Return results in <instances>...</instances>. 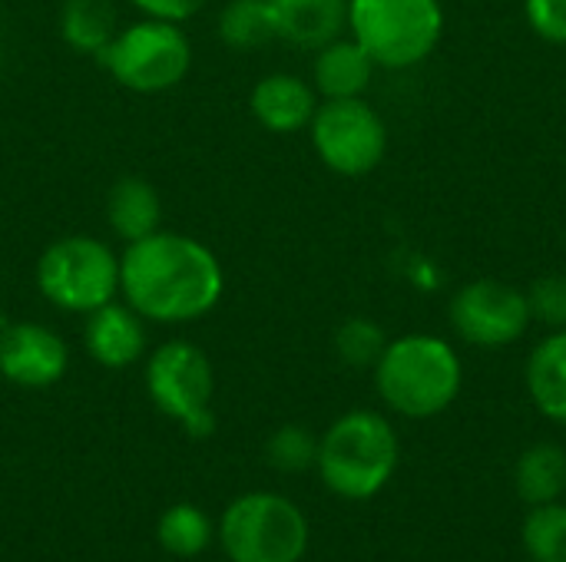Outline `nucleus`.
<instances>
[{
	"instance_id": "19",
	"label": "nucleus",
	"mask_w": 566,
	"mask_h": 562,
	"mask_svg": "<svg viewBox=\"0 0 566 562\" xmlns=\"http://www.w3.org/2000/svg\"><path fill=\"white\" fill-rule=\"evenodd\" d=\"M119 30L113 0H63L60 36L70 50L96 56Z\"/></svg>"
},
{
	"instance_id": "27",
	"label": "nucleus",
	"mask_w": 566,
	"mask_h": 562,
	"mask_svg": "<svg viewBox=\"0 0 566 562\" xmlns=\"http://www.w3.org/2000/svg\"><path fill=\"white\" fill-rule=\"evenodd\" d=\"M143 17H156V20H172L182 23L189 17H196L209 0H129Z\"/></svg>"
},
{
	"instance_id": "24",
	"label": "nucleus",
	"mask_w": 566,
	"mask_h": 562,
	"mask_svg": "<svg viewBox=\"0 0 566 562\" xmlns=\"http://www.w3.org/2000/svg\"><path fill=\"white\" fill-rule=\"evenodd\" d=\"M269 460L282 474H302L318 460V437L302 424H285L269 437Z\"/></svg>"
},
{
	"instance_id": "2",
	"label": "nucleus",
	"mask_w": 566,
	"mask_h": 562,
	"mask_svg": "<svg viewBox=\"0 0 566 562\" xmlns=\"http://www.w3.org/2000/svg\"><path fill=\"white\" fill-rule=\"evenodd\" d=\"M371 371L385 407L408 421L444 414L464 384V364L458 351L438 335H405L388 341Z\"/></svg>"
},
{
	"instance_id": "14",
	"label": "nucleus",
	"mask_w": 566,
	"mask_h": 562,
	"mask_svg": "<svg viewBox=\"0 0 566 562\" xmlns=\"http://www.w3.org/2000/svg\"><path fill=\"white\" fill-rule=\"evenodd\" d=\"M275 36L298 46L318 50L348 30V0H269Z\"/></svg>"
},
{
	"instance_id": "5",
	"label": "nucleus",
	"mask_w": 566,
	"mask_h": 562,
	"mask_svg": "<svg viewBox=\"0 0 566 562\" xmlns=\"http://www.w3.org/2000/svg\"><path fill=\"white\" fill-rule=\"evenodd\" d=\"M96 60L119 86L153 96L186 79L192 66V43L179 23L143 17L129 26H119Z\"/></svg>"
},
{
	"instance_id": "18",
	"label": "nucleus",
	"mask_w": 566,
	"mask_h": 562,
	"mask_svg": "<svg viewBox=\"0 0 566 562\" xmlns=\"http://www.w3.org/2000/svg\"><path fill=\"white\" fill-rule=\"evenodd\" d=\"M514 487L524 503H557L566 490V450L557 444H534L517 457Z\"/></svg>"
},
{
	"instance_id": "16",
	"label": "nucleus",
	"mask_w": 566,
	"mask_h": 562,
	"mask_svg": "<svg viewBox=\"0 0 566 562\" xmlns=\"http://www.w3.org/2000/svg\"><path fill=\"white\" fill-rule=\"evenodd\" d=\"M106 222H109L113 235L123 238L126 245L159 232L163 202H159V192L153 189V182L139 179V176H123L106 195Z\"/></svg>"
},
{
	"instance_id": "17",
	"label": "nucleus",
	"mask_w": 566,
	"mask_h": 562,
	"mask_svg": "<svg viewBox=\"0 0 566 562\" xmlns=\"http://www.w3.org/2000/svg\"><path fill=\"white\" fill-rule=\"evenodd\" d=\"M527 394L547 421L566 424V328L551 331L531 351Z\"/></svg>"
},
{
	"instance_id": "25",
	"label": "nucleus",
	"mask_w": 566,
	"mask_h": 562,
	"mask_svg": "<svg viewBox=\"0 0 566 562\" xmlns=\"http://www.w3.org/2000/svg\"><path fill=\"white\" fill-rule=\"evenodd\" d=\"M531 318L551 331L566 328V275H544L527 288Z\"/></svg>"
},
{
	"instance_id": "15",
	"label": "nucleus",
	"mask_w": 566,
	"mask_h": 562,
	"mask_svg": "<svg viewBox=\"0 0 566 562\" xmlns=\"http://www.w3.org/2000/svg\"><path fill=\"white\" fill-rule=\"evenodd\" d=\"M375 70V60L355 36H338L315 50L312 86L322 99H355L365 96Z\"/></svg>"
},
{
	"instance_id": "26",
	"label": "nucleus",
	"mask_w": 566,
	"mask_h": 562,
	"mask_svg": "<svg viewBox=\"0 0 566 562\" xmlns=\"http://www.w3.org/2000/svg\"><path fill=\"white\" fill-rule=\"evenodd\" d=\"M524 13L541 40L566 46V0H524Z\"/></svg>"
},
{
	"instance_id": "21",
	"label": "nucleus",
	"mask_w": 566,
	"mask_h": 562,
	"mask_svg": "<svg viewBox=\"0 0 566 562\" xmlns=\"http://www.w3.org/2000/svg\"><path fill=\"white\" fill-rule=\"evenodd\" d=\"M156 537H159V547L166 553H172L179 560H192V556L206 553V547L212 540V523L199 507L179 503V507H169L159 517Z\"/></svg>"
},
{
	"instance_id": "23",
	"label": "nucleus",
	"mask_w": 566,
	"mask_h": 562,
	"mask_svg": "<svg viewBox=\"0 0 566 562\" xmlns=\"http://www.w3.org/2000/svg\"><path fill=\"white\" fill-rule=\"evenodd\" d=\"M388 348V335L371 318H348L335 331V354L348 368H375Z\"/></svg>"
},
{
	"instance_id": "8",
	"label": "nucleus",
	"mask_w": 566,
	"mask_h": 562,
	"mask_svg": "<svg viewBox=\"0 0 566 562\" xmlns=\"http://www.w3.org/2000/svg\"><path fill=\"white\" fill-rule=\"evenodd\" d=\"M146 391L149 401L189 437H209L216 431V374L202 348L189 341L159 344L146 361Z\"/></svg>"
},
{
	"instance_id": "22",
	"label": "nucleus",
	"mask_w": 566,
	"mask_h": 562,
	"mask_svg": "<svg viewBox=\"0 0 566 562\" xmlns=\"http://www.w3.org/2000/svg\"><path fill=\"white\" fill-rule=\"evenodd\" d=\"M521 540L534 562H566V503L531 507Z\"/></svg>"
},
{
	"instance_id": "13",
	"label": "nucleus",
	"mask_w": 566,
	"mask_h": 562,
	"mask_svg": "<svg viewBox=\"0 0 566 562\" xmlns=\"http://www.w3.org/2000/svg\"><path fill=\"white\" fill-rule=\"evenodd\" d=\"M249 109L259 126L285 136V132L308 129V123L318 109V93L312 83H305L295 73H269L252 86Z\"/></svg>"
},
{
	"instance_id": "11",
	"label": "nucleus",
	"mask_w": 566,
	"mask_h": 562,
	"mask_svg": "<svg viewBox=\"0 0 566 562\" xmlns=\"http://www.w3.org/2000/svg\"><path fill=\"white\" fill-rule=\"evenodd\" d=\"M66 341L36 321H13L0 328V374L17 388H50L66 374Z\"/></svg>"
},
{
	"instance_id": "7",
	"label": "nucleus",
	"mask_w": 566,
	"mask_h": 562,
	"mask_svg": "<svg viewBox=\"0 0 566 562\" xmlns=\"http://www.w3.org/2000/svg\"><path fill=\"white\" fill-rule=\"evenodd\" d=\"M219 540L232 562H298L308 550V520L279 494H245L222 513Z\"/></svg>"
},
{
	"instance_id": "6",
	"label": "nucleus",
	"mask_w": 566,
	"mask_h": 562,
	"mask_svg": "<svg viewBox=\"0 0 566 562\" xmlns=\"http://www.w3.org/2000/svg\"><path fill=\"white\" fill-rule=\"evenodd\" d=\"M40 295L70 315H90L119 291V255L96 235H63L36 258Z\"/></svg>"
},
{
	"instance_id": "12",
	"label": "nucleus",
	"mask_w": 566,
	"mask_h": 562,
	"mask_svg": "<svg viewBox=\"0 0 566 562\" xmlns=\"http://www.w3.org/2000/svg\"><path fill=\"white\" fill-rule=\"evenodd\" d=\"M86 354L109 371H123L136 364L146 351V325L126 301H106L86 315L83 325Z\"/></svg>"
},
{
	"instance_id": "9",
	"label": "nucleus",
	"mask_w": 566,
	"mask_h": 562,
	"mask_svg": "<svg viewBox=\"0 0 566 562\" xmlns=\"http://www.w3.org/2000/svg\"><path fill=\"white\" fill-rule=\"evenodd\" d=\"M308 132L318 159L348 179L375 172L388 152V126L365 96L322 99Z\"/></svg>"
},
{
	"instance_id": "20",
	"label": "nucleus",
	"mask_w": 566,
	"mask_h": 562,
	"mask_svg": "<svg viewBox=\"0 0 566 562\" xmlns=\"http://www.w3.org/2000/svg\"><path fill=\"white\" fill-rule=\"evenodd\" d=\"M219 36L232 50H259L279 40L269 0H229L219 13Z\"/></svg>"
},
{
	"instance_id": "1",
	"label": "nucleus",
	"mask_w": 566,
	"mask_h": 562,
	"mask_svg": "<svg viewBox=\"0 0 566 562\" xmlns=\"http://www.w3.org/2000/svg\"><path fill=\"white\" fill-rule=\"evenodd\" d=\"M119 291L143 321L189 325L219 305L226 275L209 245L159 229L119 255Z\"/></svg>"
},
{
	"instance_id": "10",
	"label": "nucleus",
	"mask_w": 566,
	"mask_h": 562,
	"mask_svg": "<svg viewBox=\"0 0 566 562\" xmlns=\"http://www.w3.org/2000/svg\"><path fill=\"white\" fill-rule=\"evenodd\" d=\"M451 328L464 344L501 351L517 344L531 328V305L527 291L497 282V278H478L454 291L451 298Z\"/></svg>"
},
{
	"instance_id": "3",
	"label": "nucleus",
	"mask_w": 566,
	"mask_h": 562,
	"mask_svg": "<svg viewBox=\"0 0 566 562\" xmlns=\"http://www.w3.org/2000/svg\"><path fill=\"white\" fill-rule=\"evenodd\" d=\"M398 434L378 411H348L318 437V477L342 500L378 497L398 467Z\"/></svg>"
},
{
	"instance_id": "4",
	"label": "nucleus",
	"mask_w": 566,
	"mask_h": 562,
	"mask_svg": "<svg viewBox=\"0 0 566 562\" xmlns=\"http://www.w3.org/2000/svg\"><path fill=\"white\" fill-rule=\"evenodd\" d=\"M348 33L375 66L408 70L438 50L444 7L441 0H348Z\"/></svg>"
}]
</instances>
